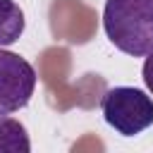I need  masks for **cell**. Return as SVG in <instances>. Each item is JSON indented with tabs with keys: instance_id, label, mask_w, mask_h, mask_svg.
<instances>
[{
	"instance_id": "5",
	"label": "cell",
	"mask_w": 153,
	"mask_h": 153,
	"mask_svg": "<svg viewBox=\"0 0 153 153\" xmlns=\"http://www.w3.org/2000/svg\"><path fill=\"white\" fill-rule=\"evenodd\" d=\"M24 33V12L14 0H0V48L12 45Z\"/></svg>"
},
{
	"instance_id": "4",
	"label": "cell",
	"mask_w": 153,
	"mask_h": 153,
	"mask_svg": "<svg viewBox=\"0 0 153 153\" xmlns=\"http://www.w3.org/2000/svg\"><path fill=\"white\" fill-rule=\"evenodd\" d=\"M31 141L26 127L7 115H0V153H29Z\"/></svg>"
},
{
	"instance_id": "2",
	"label": "cell",
	"mask_w": 153,
	"mask_h": 153,
	"mask_svg": "<svg viewBox=\"0 0 153 153\" xmlns=\"http://www.w3.org/2000/svg\"><path fill=\"white\" fill-rule=\"evenodd\" d=\"M100 110L105 122L122 136L141 134L153 124V98L134 86H115L108 88Z\"/></svg>"
},
{
	"instance_id": "3",
	"label": "cell",
	"mask_w": 153,
	"mask_h": 153,
	"mask_svg": "<svg viewBox=\"0 0 153 153\" xmlns=\"http://www.w3.org/2000/svg\"><path fill=\"white\" fill-rule=\"evenodd\" d=\"M33 67L24 57L0 48V115H10L26 108L33 96Z\"/></svg>"
},
{
	"instance_id": "6",
	"label": "cell",
	"mask_w": 153,
	"mask_h": 153,
	"mask_svg": "<svg viewBox=\"0 0 153 153\" xmlns=\"http://www.w3.org/2000/svg\"><path fill=\"white\" fill-rule=\"evenodd\" d=\"M143 84L153 93V53H148L146 55V62H143Z\"/></svg>"
},
{
	"instance_id": "1",
	"label": "cell",
	"mask_w": 153,
	"mask_h": 153,
	"mask_svg": "<svg viewBox=\"0 0 153 153\" xmlns=\"http://www.w3.org/2000/svg\"><path fill=\"white\" fill-rule=\"evenodd\" d=\"M103 29L117 50L146 57L153 53V0H105Z\"/></svg>"
}]
</instances>
